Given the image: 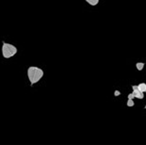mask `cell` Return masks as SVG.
Instances as JSON below:
<instances>
[{"instance_id":"cell-1","label":"cell","mask_w":146,"mask_h":145,"mask_svg":"<svg viewBox=\"0 0 146 145\" xmlns=\"http://www.w3.org/2000/svg\"><path fill=\"white\" fill-rule=\"evenodd\" d=\"M27 76H29L30 84H31V86H32L33 84L38 83L40 80L42 78L43 71L39 67L31 66V67H29V69H27Z\"/></svg>"},{"instance_id":"cell-2","label":"cell","mask_w":146,"mask_h":145,"mask_svg":"<svg viewBox=\"0 0 146 145\" xmlns=\"http://www.w3.org/2000/svg\"><path fill=\"white\" fill-rule=\"evenodd\" d=\"M17 53V48L14 45L4 42L2 45V55L5 58H10Z\"/></svg>"},{"instance_id":"cell-3","label":"cell","mask_w":146,"mask_h":145,"mask_svg":"<svg viewBox=\"0 0 146 145\" xmlns=\"http://www.w3.org/2000/svg\"><path fill=\"white\" fill-rule=\"evenodd\" d=\"M132 89H133V94H134V96L136 98H138V99H143L144 92L139 91L138 86H132Z\"/></svg>"},{"instance_id":"cell-4","label":"cell","mask_w":146,"mask_h":145,"mask_svg":"<svg viewBox=\"0 0 146 145\" xmlns=\"http://www.w3.org/2000/svg\"><path fill=\"white\" fill-rule=\"evenodd\" d=\"M85 1L88 3L89 5H91V6H92V7H94V6H96V5L98 4L100 0H85Z\"/></svg>"},{"instance_id":"cell-5","label":"cell","mask_w":146,"mask_h":145,"mask_svg":"<svg viewBox=\"0 0 146 145\" xmlns=\"http://www.w3.org/2000/svg\"><path fill=\"white\" fill-rule=\"evenodd\" d=\"M138 88H139V89L141 91L146 92V84H145V83H141V84H139L138 85Z\"/></svg>"},{"instance_id":"cell-6","label":"cell","mask_w":146,"mask_h":145,"mask_svg":"<svg viewBox=\"0 0 146 145\" xmlns=\"http://www.w3.org/2000/svg\"><path fill=\"white\" fill-rule=\"evenodd\" d=\"M136 67H137V69H138L139 71H141L144 68V63L143 62H137L136 63Z\"/></svg>"},{"instance_id":"cell-7","label":"cell","mask_w":146,"mask_h":145,"mask_svg":"<svg viewBox=\"0 0 146 145\" xmlns=\"http://www.w3.org/2000/svg\"><path fill=\"white\" fill-rule=\"evenodd\" d=\"M126 105H127V107H134L135 103H134V101H133V99H128Z\"/></svg>"},{"instance_id":"cell-8","label":"cell","mask_w":146,"mask_h":145,"mask_svg":"<svg viewBox=\"0 0 146 145\" xmlns=\"http://www.w3.org/2000/svg\"><path fill=\"white\" fill-rule=\"evenodd\" d=\"M120 94H121V92L119 91H114V95H115V96H119Z\"/></svg>"},{"instance_id":"cell-9","label":"cell","mask_w":146,"mask_h":145,"mask_svg":"<svg viewBox=\"0 0 146 145\" xmlns=\"http://www.w3.org/2000/svg\"><path fill=\"white\" fill-rule=\"evenodd\" d=\"M135 96H134V94H133V92L132 93H130V94H128V99H133Z\"/></svg>"},{"instance_id":"cell-10","label":"cell","mask_w":146,"mask_h":145,"mask_svg":"<svg viewBox=\"0 0 146 145\" xmlns=\"http://www.w3.org/2000/svg\"><path fill=\"white\" fill-rule=\"evenodd\" d=\"M145 109H146V105H145Z\"/></svg>"}]
</instances>
